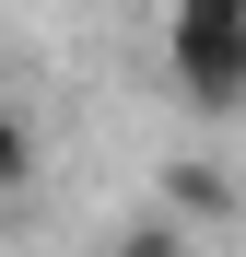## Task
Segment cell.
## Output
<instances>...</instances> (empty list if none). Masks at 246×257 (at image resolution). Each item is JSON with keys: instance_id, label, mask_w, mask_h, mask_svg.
Returning a JSON list of instances; mask_svg holds the SVG:
<instances>
[{"instance_id": "6da1fadb", "label": "cell", "mask_w": 246, "mask_h": 257, "mask_svg": "<svg viewBox=\"0 0 246 257\" xmlns=\"http://www.w3.org/2000/svg\"><path fill=\"white\" fill-rule=\"evenodd\" d=\"M164 82L199 117L246 105V0H164Z\"/></svg>"}, {"instance_id": "3957f363", "label": "cell", "mask_w": 246, "mask_h": 257, "mask_svg": "<svg viewBox=\"0 0 246 257\" xmlns=\"http://www.w3.org/2000/svg\"><path fill=\"white\" fill-rule=\"evenodd\" d=\"M106 257H188V234L164 222V210H129V222L106 234Z\"/></svg>"}, {"instance_id": "277c9868", "label": "cell", "mask_w": 246, "mask_h": 257, "mask_svg": "<svg viewBox=\"0 0 246 257\" xmlns=\"http://www.w3.org/2000/svg\"><path fill=\"white\" fill-rule=\"evenodd\" d=\"M24 187H35V128L0 105V199H24Z\"/></svg>"}, {"instance_id": "7a4b0ae2", "label": "cell", "mask_w": 246, "mask_h": 257, "mask_svg": "<svg viewBox=\"0 0 246 257\" xmlns=\"http://www.w3.org/2000/svg\"><path fill=\"white\" fill-rule=\"evenodd\" d=\"M152 210H164L176 234H199V222L234 210V176H223V164H164V176H152Z\"/></svg>"}]
</instances>
